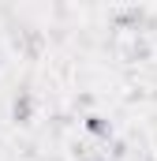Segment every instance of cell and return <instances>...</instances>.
Segmentation results:
<instances>
[{"label": "cell", "instance_id": "1", "mask_svg": "<svg viewBox=\"0 0 157 161\" xmlns=\"http://www.w3.org/2000/svg\"><path fill=\"white\" fill-rule=\"evenodd\" d=\"M30 116H34V94L30 90H19L11 97V120L15 124H30Z\"/></svg>", "mask_w": 157, "mask_h": 161}, {"label": "cell", "instance_id": "3", "mask_svg": "<svg viewBox=\"0 0 157 161\" xmlns=\"http://www.w3.org/2000/svg\"><path fill=\"white\" fill-rule=\"evenodd\" d=\"M94 161H97V158H94Z\"/></svg>", "mask_w": 157, "mask_h": 161}, {"label": "cell", "instance_id": "2", "mask_svg": "<svg viewBox=\"0 0 157 161\" xmlns=\"http://www.w3.org/2000/svg\"><path fill=\"white\" fill-rule=\"evenodd\" d=\"M86 131L94 135V139H112V120H105V116H97V113H90L86 116Z\"/></svg>", "mask_w": 157, "mask_h": 161}]
</instances>
